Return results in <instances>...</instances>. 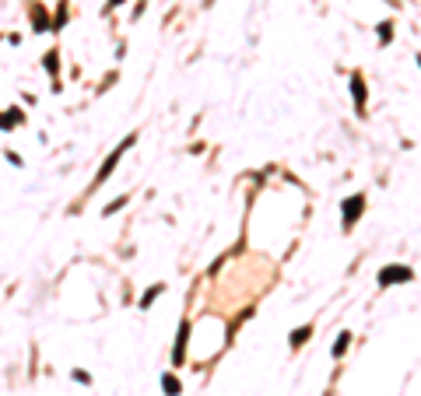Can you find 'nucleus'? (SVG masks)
<instances>
[{"label": "nucleus", "mask_w": 421, "mask_h": 396, "mask_svg": "<svg viewBox=\"0 0 421 396\" xmlns=\"http://www.w3.org/2000/svg\"><path fill=\"white\" fill-rule=\"evenodd\" d=\"M407 280H414V270H411V267L390 263V267H382L379 270V284L382 288H390V284H407Z\"/></svg>", "instance_id": "1"}, {"label": "nucleus", "mask_w": 421, "mask_h": 396, "mask_svg": "<svg viewBox=\"0 0 421 396\" xmlns=\"http://www.w3.org/2000/svg\"><path fill=\"white\" fill-rule=\"evenodd\" d=\"M134 140H137V134H130V137L123 140L120 147H116V151H113V155H109V158H105V165H102L99 168V176H95V182H105V179L113 176V168H116V161L123 158V151H130V147H134Z\"/></svg>", "instance_id": "2"}, {"label": "nucleus", "mask_w": 421, "mask_h": 396, "mask_svg": "<svg viewBox=\"0 0 421 396\" xmlns=\"http://www.w3.org/2000/svg\"><path fill=\"white\" fill-rule=\"evenodd\" d=\"M361 211H365V197H351L341 203V218H344V232H351L355 228V221L361 218Z\"/></svg>", "instance_id": "3"}, {"label": "nucleus", "mask_w": 421, "mask_h": 396, "mask_svg": "<svg viewBox=\"0 0 421 396\" xmlns=\"http://www.w3.org/2000/svg\"><path fill=\"white\" fill-rule=\"evenodd\" d=\"M351 95H355L358 116H365V84H361V74H351Z\"/></svg>", "instance_id": "4"}, {"label": "nucleus", "mask_w": 421, "mask_h": 396, "mask_svg": "<svg viewBox=\"0 0 421 396\" xmlns=\"http://www.w3.org/2000/svg\"><path fill=\"white\" fill-rule=\"evenodd\" d=\"M32 25H35V32H53V21H49V14H46V7L32 4Z\"/></svg>", "instance_id": "5"}, {"label": "nucleus", "mask_w": 421, "mask_h": 396, "mask_svg": "<svg viewBox=\"0 0 421 396\" xmlns=\"http://www.w3.org/2000/svg\"><path fill=\"white\" fill-rule=\"evenodd\" d=\"M186 337H190V323H179V340H176V351H172V361L182 365V351H186Z\"/></svg>", "instance_id": "6"}, {"label": "nucleus", "mask_w": 421, "mask_h": 396, "mask_svg": "<svg viewBox=\"0 0 421 396\" xmlns=\"http://www.w3.org/2000/svg\"><path fill=\"white\" fill-rule=\"evenodd\" d=\"M25 116H21V109H4V116H0V130H11V126H21Z\"/></svg>", "instance_id": "7"}, {"label": "nucleus", "mask_w": 421, "mask_h": 396, "mask_svg": "<svg viewBox=\"0 0 421 396\" xmlns=\"http://www.w3.org/2000/svg\"><path fill=\"white\" fill-rule=\"evenodd\" d=\"M161 291H165V284H155V288H148V291L140 295V309H148V305H151V301H155Z\"/></svg>", "instance_id": "8"}, {"label": "nucleus", "mask_w": 421, "mask_h": 396, "mask_svg": "<svg viewBox=\"0 0 421 396\" xmlns=\"http://www.w3.org/2000/svg\"><path fill=\"white\" fill-rule=\"evenodd\" d=\"M161 389H165V396H179V379L176 375H161Z\"/></svg>", "instance_id": "9"}, {"label": "nucleus", "mask_w": 421, "mask_h": 396, "mask_svg": "<svg viewBox=\"0 0 421 396\" xmlns=\"http://www.w3.org/2000/svg\"><path fill=\"white\" fill-rule=\"evenodd\" d=\"M313 337V326H302V330H291V347H302L305 340Z\"/></svg>", "instance_id": "10"}, {"label": "nucleus", "mask_w": 421, "mask_h": 396, "mask_svg": "<svg viewBox=\"0 0 421 396\" xmlns=\"http://www.w3.org/2000/svg\"><path fill=\"white\" fill-rule=\"evenodd\" d=\"M60 53H57V49H49V53H46V60H42V63H46V70H49V74H53V78H57V70H60Z\"/></svg>", "instance_id": "11"}, {"label": "nucleus", "mask_w": 421, "mask_h": 396, "mask_svg": "<svg viewBox=\"0 0 421 396\" xmlns=\"http://www.w3.org/2000/svg\"><path fill=\"white\" fill-rule=\"evenodd\" d=\"M347 344H351V333H341V337H337V344H334V357H341L344 351H347Z\"/></svg>", "instance_id": "12"}, {"label": "nucleus", "mask_w": 421, "mask_h": 396, "mask_svg": "<svg viewBox=\"0 0 421 396\" xmlns=\"http://www.w3.org/2000/svg\"><path fill=\"white\" fill-rule=\"evenodd\" d=\"M390 39H393V21H382V25H379V42L386 46Z\"/></svg>", "instance_id": "13"}, {"label": "nucleus", "mask_w": 421, "mask_h": 396, "mask_svg": "<svg viewBox=\"0 0 421 396\" xmlns=\"http://www.w3.org/2000/svg\"><path fill=\"white\" fill-rule=\"evenodd\" d=\"M4 158L11 161V165H14V168H21V155H14V151H7V155H4Z\"/></svg>", "instance_id": "14"}, {"label": "nucleus", "mask_w": 421, "mask_h": 396, "mask_svg": "<svg viewBox=\"0 0 421 396\" xmlns=\"http://www.w3.org/2000/svg\"><path fill=\"white\" fill-rule=\"evenodd\" d=\"M123 203H126V197H123V200H116V203H109V207H105V214H116V211H120Z\"/></svg>", "instance_id": "15"}, {"label": "nucleus", "mask_w": 421, "mask_h": 396, "mask_svg": "<svg viewBox=\"0 0 421 396\" xmlns=\"http://www.w3.org/2000/svg\"><path fill=\"white\" fill-rule=\"evenodd\" d=\"M123 4H126V0H109V4H105V11H116V7H123Z\"/></svg>", "instance_id": "16"}]
</instances>
